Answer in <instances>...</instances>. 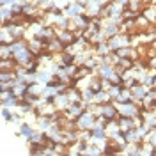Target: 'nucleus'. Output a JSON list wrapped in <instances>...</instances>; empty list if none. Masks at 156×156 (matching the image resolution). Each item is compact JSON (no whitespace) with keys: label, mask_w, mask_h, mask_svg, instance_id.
<instances>
[{"label":"nucleus","mask_w":156,"mask_h":156,"mask_svg":"<svg viewBox=\"0 0 156 156\" xmlns=\"http://www.w3.org/2000/svg\"><path fill=\"white\" fill-rule=\"evenodd\" d=\"M20 64L14 60V57L9 58H0V71H16Z\"/></svg>","instance_id":"11"},{"label":"nucleus","mask_w":156,"mask_h":156,"mask_svg":"<svg viewBox=\"0 0 156 156\" xmlns=\"http://www.w3.org/2000/svg\"><path fill=\"white\" fill-rule=\"evenodd\" d=\"M75 121H76L78 129H92V128H94V122H96V115H94L90 110H85V112L80 114Z\"/></svg>","instance_id":"2"},{"label":"nucleus","mask_w":156,"mask_h":156,"mask_svg":"<svg viewBox=\"0 0 156 156\" xmlns=\"http://www.w3.org/2000/svg\"><path fill=\"white\" fill-rule=\"evenodd\" d=\"M62 12H64L68 18H73V16H76V14H83V12H85V5H83L80 0H75V2H69L68 5L62 9Z\"/></svg>","instance_id":"4"},{"label":"nucleus","mask_w":156,"mask_h":156,"mask_svg":"<svg viewBox=\"0 0 156 156\" xmlns=\"http://www.w3.org/2000/svg\"><path fill=\"white\" fill-rule=\"evenodd\" d=\"M103 115L107 117V119H117L119 117V110H117L114 101H108V103L103 105Z\"/></svg>","instance_id":"9"},{"label":"nucleus","mask_w":156,"mask_h":156,"mask_svg":"<svg viewBox=\"0 0 156 156\" xmlns=\"http://www.w3.org/2000/svg\"><path fill=\"white\" fill-rule=\"evenodd\" d=\"M16 39L12 37V34L9 32V29L5 27V25H2V36H0V43H7V44H11V43H14Z\"/></svg>","instance_id":"15"},{"label":"nucleus","mask_w":156,"mask_h":156,"mask_svg":"<svg viewBox=\"0 0 156 156\" xmlns=\"http://www.w3.org/2000/svg\"><path fill=\"white\" fill-rule=\"evenodd\" d=\"M147 90H149V87H146L144 83H136V85H133L131 87V94H133V101H136L140 107H142V99L147 96Z\"/></svg>","instance_id":"5"},{"label":"nucleus","mask_w":156,"mask_h":156,"mask_svg":"<svg viewBox=\"0 0 156 156\" xmlns=\"http://www.w3.org/2000/svg\"><path fill=\"white\" fill-rule=\"evenodd\" d=\"M108 51H112L110 50V46H108L107 41H103V43H98V44H94V53H98V55H107Z\"/></svg>","instance_id":"16"},{"label":"nucleus","mask_w":156,"mask_h":156,"mask_svg":"<svg viewBox=\"0 0 156 156\" xmlns=\"http://www.w3.org/2000/svg\"><path fill=\"white\" fill-rule=\"evenodd\" d=\"M117 2H121L122 5H128V2H129V0H117Z\"/></svg>","instance_id":"20"},{"label":"nucleus","mask_w":156,"mask_h":156,"mask_svg":"<svg viewBox=\"0 0 156 156\" xmlns=\"http://www.w3.org/2000/svg\"><path fill=\"white\" fill-rule=\"evenodd\" d=\"M14 2H18V0H0V5H11Z\"/></svg>","instance_id":"19"},{"label":"nucleus","mask_w":156,"mask_h":156,"mask_svg":"<svg viewBox=\"0 0 156 156\" xmlns=\"http://www.w3.org/2000/svg\"><path fill=\"white\" fill-rule=\"evenodd\" d=\"M142 14H144L151 23H156V5H153V4H146L144 9H142Z\"/></svg>","instance_id":"13"},{"label":"nucleus","mask_w":156,"mask_h":156,"mask_svg":"<svg viewBox=\"0 0 156 156\" xmlns=\"http://www.w3.org/2000/svg\"><path fill=\"white\" fill-rule=\"evenodd\" d=\"M121 89H122V85H119V83H112V87L108 89V94H110V98H112V101H114V99L119 96Z\"/></svg>","instance_id":"18"},{"label":"nucleus","mask_w":156,"mask_h":156,"mask_svg":"<svg viewBox=\"0 0 156 156\" xmlns=\"http://www.w3.org/2000/svg\"><path fill=\"white\" fill-rule=\"evenodd\" d=\"M46 50H48L50 53L57 55V53H62V51L66 50V44H64L58 37H53V39H50V41H46Z\"/></svg>","instance_id":"6"},{"label":"nucleus","mask_w":156,"mask_h":156,"mask_svg":"<svg viewBox=\"0 0 156 156\" xmlns=\"http://www.w3.org/2000/svg\"><path fill=\"white\" fill-rule=\"evenodd\" d=\"M107 43H108V46H110V50L115 51V50L122 48V46H131V36L126 34V32H119L115 36L108 37Z\"/></svg>","instance_id":"1"},{"label":"nucleus","mask_w":156,"mask_h":156,"mask_svg":"<svg viewBox=\"0 0 156 156\" xmlns=\"http://www.w3.org/2000/svg\"><path fill=\"white\" fill-rule=\"evenodd\" d=\"M34 133H36V128L32 126L30 122H27V121H21V124H20V135L23 136V138H27V140H30Z\"/></svg>","instance_id":"10"},{"label":"nucleus","mask_w":156,"mask_h":156,"mask_svg":"<svg viewBox=\"0 0 156 156\" xmlns=\"http://www.w3.org/2000/svg\"><path fill=\"white\" fill-rule=\"evenodd\" d=\"M9 57H12L11 44H7V43H0V58H9Z\"/></svg>","instance_id":"17"},{"label":"nucleus","mask_w":156,"mask_h":156,"mask_svg":"<svg viewBox=\"0 0 156 156\" xmlns=\"http://www.w3.org/2000/svg\"><path fill=\"white\" fill-rule=\"evenodd\" d=\"M99 154H103V147L98 146V144H94V142H89L87 149L83 151V154L82 156H99Z\"/></svg>","instance_id":"12"},{"label":"nucleus","mask_w":156,"mask_h":156,"mask_svg":"<svg viewBox=\"0 0 156 156\" xmlns=\"http://www.w3.org/2000/svg\"><path fill=\"white\" fill-rule=\"evenodd\" d=\"M117 121H119V126H121V131L124 133V131H129V129H133L136 128V122L133 117H126V115H119L117 117Z\"/></svg>","instance_id":"8"},{"label":"nucleus","mask_w":156,"mask_h":156,"mask_svg":"<svg viewBox=\"0 0 156 156\" xmlns=\"http://www.w3.org/2000/svg\"><path fill=\"white\" fill-rule=\"evenodd\" d=\"M12 57H14V60L18 62L20 66H25L27 62H30V60H34L36 58V55L30 51V48L29 46H23V48H20V50H16L14 53H12Z\"/></svg>","instance_id":"3"},{"label":"nucleus","mask_w":156,"mask_h":156,"mask_svg":"<svg viewBox=\"0 0 156 156\" xmlns=\"http://www.w3.org/2000/svg\"><path fill=\"white\" fill-rule=\"evenodd\" d=\"M94 73H96L99 78H110L114 73H115V66H110V64H99L96 69H94Z\"/></svg>","instance_id":"7"},{"label":"nucleus","mask_w":156,"mask_h":156,"mask_svg":"<svg viewBox=\"0 0 156 156\" xmlns=\"http://www.w3.org/2000/svg\"><path fill=\"white\" fill-rule=\"evenodd\" d=\"M133 99V94H131V89H128L122 85L121 89V92H119V96L114 99V101H119V103H124V101H131Z\"/></svg>","instance_id":"14"}]
</instances>
